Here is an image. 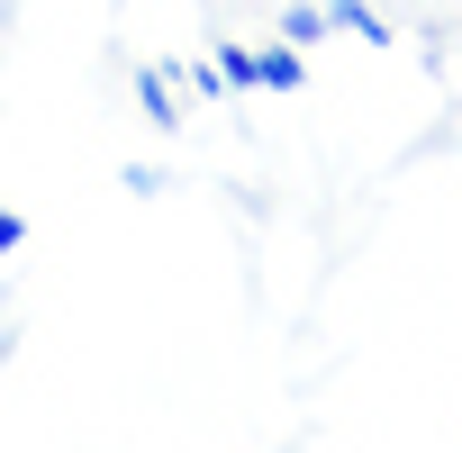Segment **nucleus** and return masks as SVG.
<instances>
[{"instance_id":"obj_1","label":"nucleus","mask_w":462,"mask_h":453,"mask_svg":"<svg viewBox=\"0 0 462 453\" xmlns=\"http://www.w3.org/2000/svg\"><path fill=\"white\" fill-rule=\"evenodd\" d=\"M136 109H145L154 127H181V91H172L163 64H136Z\"/></svg>"},{"instance_id":"obj_2","label":"nucleus","mask_w":462,"mask_h":453,"mask_svg":"<svg viewBox=\"0 0 462 453\" xmlns=\"http://www.w3.org/2000/svg\"><path fill=\"white\" fill-rule=\"evenodd\" d=\"M300 82H309V55L300 46H263L254 55V91H300Z\"/></svg>"},{"instance_id":"obj_3","label":"nucleus","mask_w":462,"mask_h":453,"mask_svg":"<svg viewBox=\"0 0 462 453\" xmlns=\"http://www.w3.org/2000/svg\"><path fill=\"white\" fill-rule=\"evenodd\" d=\"M327 28H336V19H327V0H291V10H282V46H300V55L327 46Z\"/></svg>"},{"instance_id":"obj_4","label":"nucleus","mask_w":462,"mask_h":453,"mask_svg":"<svg viewBox=\"0 0 462 453\" xmlns=\"http://www.w3.org/2000/svg\"><path fill=\"white\" fill-rule=\"evenodd\" d=\"M327 19H336V28H354V37H372V46H390V19L372 10V0H327Z\"/></svg>"},{"instance_id":"obj_5","label":"nucleus","mask_w":462,"mask_h":453,"mask_svg":"<svg viewBox=\"0 0 462 453\" xmlns=\"http://www.w3.org/2000/svg\"><path fill=\"white\" fill-rule=\"evenodd\" d=\"M208 64H217V82H226V91H254V55H245V46H217Z\"/></svg>"},{"instance_id":"obj_6","label":"nucleus","mask_w":462,"mask_h":453,"mask_svg":"<svg viewBox=\"0 0 462 453\" xmlns=\"http://www.w3.org/2000/svg\"><path fill=\"white\" fill-rule=\"evenodd\" d=\"M19 245H28V217H19V208H0V254H19Z\"/></svg>"}]
</instances>
